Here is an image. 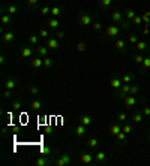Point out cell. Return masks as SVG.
<instances>
[{"instance_id":"obj_32","label":"cell","mask_w":150,"mask_h":166,"mask_svg":"<svg viewBox=\"0 0 150 166\" xmlns=\"http://www.w3.org/2000/svg\"><path fill=\"white\" fill-rule=\"evenodd\" d=\"M132 126L129 124V123H123V126H122V132H125L126 135H129V133H132Z\"/></svg>"},{"instance_id":"obj_7","label":"cell","mask_w":150,"mask_h":166,"mask_svg":"<svg viewBox=\"0 0 150 166\" xmlns=\"http://www.w3.org/2000/svg\"><path fill=\"white\" fill-rule=\"evenodd\" d=\"M122 78H117V75H114L111 79H110V87L111 88H114V90H119L120 87H122Z\"/></svg>"},{"instance_id":"obj_54","label":"cell","mask_w":150,"mask_h":166,"mask_svg":"<svg viewBox=\"0 0 150 166\" xmlns=\"http://www.w3.org/2000/svg\"><path fill=\"white\" fill-rule=\"evenodd\" d=\"M150 33V30H149V26H146L144 29H143V35H149Z\"/></svg>"},{"instance_id":"obj_11","label":"cell","mask_w":150,"mask_h":166,"mask_svg":"<svg viewBox=\"0 0 150 166\" xmlns=\"http://www.w3.org/2000/svg\"><path fill=\"white\" fill-rule=\"evenodd\" d=\"M134 47H135L137 51H149V44L146 41H138Z\"/></svg>"},{"instance_id":"obj_2","label":"cell","mask_w":150,"mask_h":166,"mask_svg":"<svg viewBox=\"0 0 150 166\" xmlns=\"http://www.w3.org/2000/svg\"><path fill=\"white\" fill-rule=\"evenodd\" d=\"M119 33H120V27H119V24H111V26H108V27L105 29V36H107L108 39H114V38H117Z\"/></svg>"},{"instance_id":"obj_55","label":"cell","mask_w":150,"mask_h":166,"mask_svg":"<svg viewBox=\"0 0 150 166\" xmlns=\"http://www.w3.org/2000/svg\"><path fill=\"white\" fill-rule=\"evenodd\" d=\"M5 62H6V60H5V56L2 54V56H0V64H5Z\"/></svg>"},{"instance_id":"obj_41","label":"cell","mask_w":150,"mask_h":166,"mask_svg":"<svg viewBox=\"0 0 150 166\" xmlns=\"http://www.w3.org/2000/svg\"><path fill=\"white\" fill-rule=\"evenodd\" d=\"M53 66V59H50L48 56L44 57V67H51Z\"/></svg>"},{"instance_id":"obj_46","label":"cell","mask_w":150,"mask_h":166,"mask_svg":"<svg viewBox=\"0 0 150 166\" xmlns=\"http://www.w3.org/2000/svg\"><path fill=\"white\" fill-rule=\"evenodd\" d=\"M141 112H143L144 117H150V106H147V105L143 106V108H141Z\"/></svg>"},{"instance_id":"obj_53","label":"cell","mask_w":150,"mask_h":166,"mask_svg":"<svg viewBox=\"0 0 150 166\" xmlns=\"http://www.w3.org/2000/svg\"><path fill=\"white\" fill-rule=\"evenodd\" d=\"M36 3H38V0H27V5L29 6H35Z\"/></svg>"},{"instance_id":"obj_1","label":"cell","mask_w":150,"mask_h":166,"mask_svg":"<svg viewBox=\"0 0 150 166\" xmlns=\"http://www.w3.org/2000/svg\"><path fill=\"white\" fill-rule=\"evenodd\" d=\"M137 96H138V94H137ZM137 96H134V94H128V96H125L123 103H125L128 108H132V106H135L138 102H144V97H137Z\"/></svg>"},{"instance_id":"obj_42","label":"cell","mask_w":150,"mask_h":166,"mask_svg":"<svg viewBox=\"0 0 150 166\" xmlns=\"http://www.w3.org/2000/svg\"><path fill=\"white\" fill-rule=\"evenodd\" d=\"M51 151H53V150H51L50 147H47V145L41 148V154H42V156H50V154H51Z\"/></svg>"},{"instance_id":"obj_49","label":"cell","mask_w":150,"mask_h":166,"mask_svg":"<svg viewBox=\"0 0 150 166\" xmlns=\"http://www.w3.org/2000/svg\"><path fill=\"white\" fill-rule=\"evenodd\" d=\"M29 91H30V94H32V96H38V94H39V87L33 85V87H30V90H29Z\"/></svg>"},{"instance_id":"obj_12","label":"cell","mask_w":150,"mask_h":166,"mask_svg":"<svg viewBox=\"0 0 150 166\" xmlns=\"http://www.w3.org/2000/svg\"><path fill=\"white\" fill-rule=\"evenodd\" d=\"M20 54H21L23 59H29V57H32V54H33V48H32V47H23Z\"/></svg>"},{"instance_id":"obj_48","label":"cell","mask_w":150,"mask_h":166,"mask_svg":"<svg viewBox=\"0 0 150 166\" xmlns=\"http://www.w3.org/2000/svg\"><path fill=\"white\" fill-rule=\"evenodd\" d=\"M77 51H78V53L86 51V44H84V42H78V44H77Z\"/></svg>"},{"instance_id":"obj_24","label":"cell","mask_w":150,"mask_h":166,"mask_svg":"<svg viewBox=\"0 0 150 166\" xmlns=\"http://www.w3.org/2000/svg\"><path fill=\"white\" fill-rule=\"evenodd\" d=\"M0 21H2L3 26H11V24H12V18H11L9 14H3V15H2V20H0Z\"/></svg>"},{"instance_id":"obj_58","label":"cell","mask_w":150,"mask_h":166,"mask_svg":"<svg viewBox=\"0 0 150 166\" xmlns=\"http://www.w3.org/2000/svg\"><path fill=\"white\" fill-rule=\"evenodd\" d=\"M149 2H150V0H149Z\"/></svg>"},{"instance_id":"obj_20","label":"cell","mask_w":150,"mask_h":166,"mask_svg":"<svg viewBox=\"0 0 150 166\" xmlns=\"http://www.w3.org/2000/svg\"><path fill=\"white\" fill-rule=\"evenodd\" d=\"M63 11H65V9H63V8H60V6H53V8H51V11H50V14H51L54 18H57L59 15H62V14H63Z\"/></svg>"},{"instance_id":"obj_9","label":"cell","mask_w":150,"mask_h":166,"mask_svg":"<svg viewBox=\"0 0 150 166\" xmlns=\"http://www.w3.org/2000/svg\"><path fill=\"white\" fill-rule=\"evenodd\" d=\"M80 159H81V163H84V165H90V163H93L95 156L90 154V153H83V154L80 156Z\"/></svg>"},{"instance_id":"obj_36","label":"cell","mask_w":150,"mask_h":166,"mask_svg":"<svg viewBox=\"0 0 150 166\" xmlns=\"http://www.w3.org/2000/svg\"><path fill=\"white\" fill-rule=\"evenodd\" d=\"M30 106H32V109H41L42 108V102L41 100H32V103H30Z\"/></svg>"},{"instance_id":"obj_45","label":"cell","mask_w":150,"mask_h":166,"mask_svg":"<svg viewBox=\"0 0 150 166\" xmlns=\"http://www.w3.org/2000/svg\"><path fill=\"white\" fill-rule=\"evenodd\" d=\"M143 60H144V57H143L141 54H135V56H134V62H135L137 64H141Z\"/></svg>"},{"instance_id":"obj_29","label":"cell","mask_w":150,"mask_h":166,"mask_svg":"<svg viewBox=\"0 0 150 166\" xmlns=\"http://www.w3.org/2000/svg\"><path fill=\"white\" fill-rule=\"evenodd\" d=\"M48 47H38V54H39V57H47L48 56Z\"/></svg>"},{"instance_id":"obj_3","label":"cell","mask_w":150,"mask_h":166,"mask_svg":"<svg viewBox=\"0 0 150 166\" xmlns=\"http://www.w3.org/2000/svg\"><path fill=\"white\" fill-rule=\"evenodd\" d=\"M123 18H125V17H123V14H122L119 9H114V11L110 14V20H111L113 24H119Z\"/></svg>"},{"instance_id":"obj_40","label":"cell","mask_w":150,"mask_h":166,"mask_svg":"<svg viewBox=\"0 0 150 166\" xmlns=\"http://www.w3.org/2000/svg\"><path fill=\"white\" fill-rule=\"evenodd\" d=\"M38 41H39V36H36V35L29 36V44H30V45H36V44H38Z\"/></svg>"},{"instance_id":"obj_50","label":"cell","mask_w":150,"mask_h":166,"mask_svg":"<svg viewBox=\"0 0 150 166\" xmlns=\"http://www.w3.org/2000/svg\"><path fill=\"white\" fill-rule=\"evenodd\" d=\"M92 26H93V30H95V32H99V30L102 29V24H101L99 21H93Z\"/></svg>"},{"instance_id":"obj_28","label":"cell","mask_w":150,"mask_h":166,"mask_svg":"<svg viewBox=\"0 0 150 166\" xmlns=\"http://www.w3.org/2000/svg\"><path fill=\"white\" fill-rule=\"evenodd\" d=\"M135 15H137V14H135V11H134V9H126V11L123 12V17H125L126 20H129V21H131Z\"/></svg>"},{"instance_id":"obj_19","label":"cell","mask_w":150,"mask_h":166,"mask_svg":"<svg viewBox=\"0 0 150 166\" xmlns=\"http://www.w3.org/2000/svg\"><path fill=\"white\" fill-rule=\"evenodd\" d=\"M80 123H81V124H84L86 127H89V126L93 123V118H92L89 114H86V115H83V117L80 118Z\"/></svg>"},{"instance_id":"obj_34","label":"cell","mask_w":150,"mask_h":166,"mask_svg":"<svg viewBox=\"0 0 150 166\" xmlns=\"http://www.w3.org/2000/svg\"><path fill=\"white\" fill-rule=\"evenodd\" d=\"M98 144H99V142H98L96 138H90V139L87 141V147H89V148H96Z\"/></svg>"},{"instance_id":"obj_43","label":"cell","mask_w":150,"mask_h":166,"mask_svg":"<svg viewBox=\"0 0 150 166\" xmlns=\"http://www.w3.org/2000/svg\"><path fill=\"white\" fill-rule=\"evenodd\" d=\"M50 11H51V8H48V6H42V8H41V11H39V14H41L42 17H45V15H48V14H50Z\"/></svg>"},{"instance_id":"obj_38","label":"cell","mask_w":150,"mask_h":166,"mask_svg":"<svg viewBox=\"0 0 150 166\" xmlns=\"http://www.w3.org/2000/svg\"><path fill=\"white\" fill-rule=\"evenodd\" d=\"M131 21H132V26H138V24L143 23V18H141V15H135Z\"/></svg>"},{"instance_id":"obj_30","label":"cell","mask_w":150,"mask_h":166,"mask_svg":"<svg viewBox=\"0 0 150 166\" xmlns=\"http://www.w3.org/2000/svg\"><path fill=\"white\" fill-rule=\"evenodd\" d=\"M141 18H143L144 26H150V11H146L144 14H141Z\"/></svg>"},{"instance_id":"obj_16","label":"cell","mask_w":150,"mask_h":166,"mask_svg":"<svg viewBox=\"0 0 150 166\" xmlns=\"http://www.w3.org/2000/svg\"><path fill=\"white\" fill-rule=\"evenodd\" d=\"M95 160H96L98 165H102V163L107 160V154H105L104 151H98V153L95 154Z\"/></svg>"},{"instance_id":"obj_37","label":"cell","mask_w":150,"mask_h":166,"mask_svg":"<svg viewBox=\"0 0 150 166\" xmlns=\"http://www.w3.org/2000/svg\"><path fill=\"white\" fill-rule=\"evenodd\" d=\"M140 93V85H137V84H131V91H129V94H134V96H137Z\"/></svg>"},{"instance_id":"obj_47","label":"cell","mask_w":150,"mask_h":166,"mask_svg":"<svg viewBox=\"0 0 150 166\" xmlns=\"http://www.w3.org/2000/svg\"><path fill=\"white\" fill-rule=\"evenodd\" d=\"M99 3H101V6H102V8H110V6H111V3H113V0H101Z\"/></svg>"},{"instance_id":"obj_44","label":"cell","mask_w":150,"mask_h":166,"mask_svg":"<svg viewBox=\"0 0 150 166\" xmlns=\"http://www.w3.org/2000/svg\"><path fill=\"white\" fill-rule=\"evenodd\" d=\"M21 108H23V105H21L20 100H15V102L12 103V111H20Z\"/></svg>"},{"instance_id":"obj_10","label":"cell","mask_w":150,"mask_h":166,"mask_svg":"<svg viewBox=\"0 0 150 166\" xmlns=\"http://www.w3.org/2000/svg\"><path fill=\"white\" fill-rule=\"evenodd\" d=\"M147 69H150V56L149 57H144V60H143V63L140 64V73H144V70H147Z\"/></svg>"},{"instance_id":"obj_31","label":"cell","mask_w":150,"mask_h":166,"mask_svg":"<svg viewBox=\"0 0 150 166\" xmlns=\"http://www.w3.org/2000/svg\"><path fill=\"white\" fill-rule=\"evenodd\" d=\"M6 12H8L9 15H14V14L18 12V6H17V5H9V6H6Z\"/></svg>"},{"instance_id":"obj_5","label":"cell","mask_w":150,"mask_h":166,"mask_svg":"<svg viewBox=\"0 0 150 166\" xmlns=\"http://www.w3.org/2000/svg\"><path fill=\"white\" fill-rule=\"evenodd\" d=\"M54 163H56L57 166H66V165L71 163V156H69V154H62V156H59V157L54 160Z\"/></svg>"},{"instance_id":"obj_26","label":"cell","mask_w":150,"mask_h":166,"mask_svg":"<svg viewBox=\"0 0 150 166\" xmlns=\"http://www.w3.org/2000/svg\"><path fill=\"white\" fill-rule=\"evenodd\" d=\"M35 165H36V166H47V165H50V160H48L45 156H41V157L36 160Z\"/></svg>"},{"instance_id":"obj_18","label":"cell","mask_w":150,"mask_h":166,"mask_svg":"<svg viewBox=\"0 0 150 166\" xmlns=\"http://www.w3.org/2000/svg\"><path fill=\"white\" fill-rule=\"evenodd\" d=\"M119 26L123 29V30H126V32H129L131 30V27H132V21H129V20H126V18H123L120 23H119Z\"/></svg>"},{"instance_id":"obj_15","label":"cell","mask_w":150,"mask_h":166,"mask_svg":"<svg viewBox=\"0 0 150 166\" xmlns=\"http://www.w3.org/2000/svg\"><path fill=\"white\" fill-rule=\"evenodd\" d=\"M74 133H75V136H77V138H81V136L86 133V126L80 123V124H78V126L74 129Z\"/></svg>"},{"instance_id":"obj_13","label":"cell","mask_w":150,"mask_h":166,"mask_svg":"<svg viewBox=\"0 0 150 166\" xmlns=\"http://www.w3.org/2000/svg\"><path fill=\"white\" fill-rule=\"evenodd\" d=\"M32 67L33 69H39V67H42L44 66V57H35L33 60H32Z\"/></svg>"},{"instance_id":"obj_33","label":"cell","mask_w":150,"mask_h":166,"mask_svg":"<svg viewBox=\"0 0 150 166\" xmlns=\"http://www.w3.org/2000/svg\"><path fill=\"white\" fill-rule=\"evenodd\" d=\"M116 139H117L119 142L125 144V142H126V133H125V132H119V133L116 135Z\"/></svg>"},{"instance_id":"obj_39","label":"cell","mask_w":150,"mask_h":166,"mask_svg":"<svg viewBox=\"0 0 150 166\" xmlns=\"http://www.w3.org/2000/svg\"><path fill=\"white\" fill-rule=\"evenodd\" d=\"M38 35H39V38H48L50 36V32L47 30V29H39V32H38Z\"/></svg>"},{"instance_id":"obj_27","label":"cell","mask_w":150,"mask_h":166,"mask_svg":"<svg viewBox=\"0 0 150 166\" xmlns=\"http://www.w3.org/2000/svg\"><path fill=\"white\" fill-rule=\"evenodd\" d=\"M116 120H117L119 123H125V121L128 120V114H126V112H123V111H120V112H117Z\"/></svg>"},{"instance_id":"obj_14","label":"cell","mask_w":150,"mask_h":166,"mask_svg":"<svg viewBox=\"0 0 150 166\" xmlns=\"http://www.w3.org/2000/svg\"><path fill=\"white\" fill-rule=\"evenodd\" d=\"M131 120H132L134 123H143L144 115H143V112H141V111H135V112L131 115Z\"/></svg>"},{"instance_id":"obj_35","label":"cell","mask_w":150,"mask_h":166,"mask_svg":"<svg viewBox=\"0 0 150 166\" xmlns=\"http://www.w3.org/2000/svg\"><path fill=\"white\" fill-rule=\"evenodd\" d=\"M128 42H129V44H132V45H135V44L138 42L137 35H135V33H129V36H128Z\"/></svg>"},{"instance_id":"obj_25","label":"cell","mask_w":150,"mask_h":166,"mask_svg":"<svg viewBox=\"0 0 150 166\" xmlns=\"http://www.w3.org/2000/svg\"><path fill=\"white\" fill-rule=\"evenodd\" d=\"M134 81V75L132 73H123L122 75V82L123 84H131Z\"/></svg>"},{"instance_id":"obj_21","label":"cell","mask_w":150,"mask_h":166,"mask_svg":"<svg viewBox=\"0 0 150 166\" xmlns=\"http://www.w3.org/2000/svg\"><path fill=\"white\" fill-rule=\"evenodd\" d=\"M15 87H17V79H14V78L6 79V82H5V88L6 90H14Z\"/></svg>"},{"instance_id":"obj_57","label":"cell","mask_w":150,"mask_h":166,"mask_svg":"<svg viewBox=\"0 0 150 166\" xmlns=\"http://www.w3.org/2000/svg\"><path fill=\"white\" fill-rule=\"evenodd\" d=\"M149 141H150V135H149Z\"/></svg>"},{"instance_id":"obj_23","label":"cell","mask_w":150,"mask_h":166,"mask_svg":"<svg viewBox=\"0 0 150 166\" xmlns=\"http://www.w3.org/2000/svg\"><path fill=\"white\" fill-rule=\"evenodd\" d=\"M59 26H60V23H59V20L57 18H50L48 20V27L50 29H53V30H56V29H59Z\"/></svg>"},{"instance_id":"obj_4","label":"cell","mask_w":150,"mask_h":166,"mask_svg":"<svg viewBox=\"0 0 150 166\" xmlns=\"http://www.w3.org/2000/svg\"><path fill=\"white\" fill-rule=\"evenodd\" d=\"M78 20H80V24H81V26H90V24H93V18H92V15L87 14V12H83V14L78 17Z\"/></svg>"},{"instance_id":"obj_51","label":"cell","mask_w":150,"mask_h":166,"mask_svg":"<svg viewBox=\"0 0 150 166\" xmlns=\"http://www.w3.org/2000/svg\"><path fill=\"white\" fill-rule=\"evenodd\" d=\"M12 96V90H5V93H3V99H9Z\"/></svg>"},{"instance_id":"obj_22","label":"cell","mask_w":150,"mask_h":166,"mask_svg":"<svg viewBox=\"0 0 150 166\" xmlns=\"http://www.w3.org/2000/svg\"><path fill=\"white\" fill-rule=\"evenodd\" d=\"M3 42L5 44H9V42H14V39H15V35L14 33H11V32H6V33H3Z\"/></svg>"},{"instance_id":"obj_6","label":"cell","mask_w":150,"mask_h":166,"mask_svg":"<svg viewBox=\"0 0 150 166\" xmlns=\"http://www.w3.org/2000/svg\"><path fill=\"white\" fill-rule=\"evenodd\" d=\"M114 47H116L117 51H120V53H125V51L128 50V47H126V41H125L123 38H117V39L114 41Z\"/></svg>"},{"instance_id":"obj_17","label":"cell","mask_w":150,"mask_h":166,"mask_svg":"<svg viewBox=\"0 0 150 166\" xmlns=\"http://www.w3.org/2000/svg\"><path fill=\"white\" fill-rule=\"evenodd\" d=\"M119 132H122V126L119 124V121H117V123H113V124L110 126V133H111L113 136H116Z\"/></svg>"},{"instance_id":"obj_8","label":"cell","mask_w":150,"mask_h":166,"mask_svg":"<svg viewBox=\"0 0 150 166\" xmlns=\"http://www.w3.org/2000/svg\"><path fill=\"white\" fill-rule=\"evenodd\" d=\"M47 47L50 50H59L60 45H59V39L57 38H48L47 39Z\"/></svg>"},{"instance_id":"obj_52","label":"cell","mask_w":150,"mask_h":166,"mask_svg":"<svg viewBox=\"0 0 150 166\" xmlns=\"http://www.w3.org/2000/svg\"><path fill=\"white\" fill-rule=\"evenodd\" d=\"M56 38H57V39H63V38H65V33H63V32H57V33H56Z\"/></svg>"},{"instance_id":"obj_56","label":"cell","mask_w":150,"mask_h":166,"mask_svg":"<svg viewBox=\"0 0 150 166\" xmlns=\"http://www.w3.org/2000/svg\"><path fill=\"white\" fill-rule=\"evenodd\" d=\"M6 133H8V127H3L2 129V135H6Z\"/></svg>"}]
</instances>
